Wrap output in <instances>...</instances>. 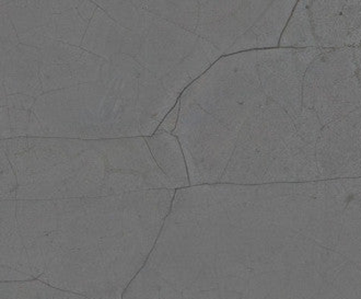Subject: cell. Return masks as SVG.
Returning a JSON list of instances; mask_svg holds the SVG:
<instances>
[{
  "label": "cell",
  "mask_w": 361,
  "mask_h": 299,
  "mask_svg": "<svg viewBox=\"0 0 361 299\" xmlns=\"http://www.w3.org/2000/svg\"><path fill=\"white\" fill-rule=\"evenodd\" d=\"M319 49L361 47V1H307Z\"/></svg>",
  "instance_id": "7"
},
{
  "label": "cell",
  "mask_w": 361,
  "mask_h": 299,
  "mask_svg": "<svg viewBox=\"0 0 361 299\" xmlns=\"http://www.w3.org/2000/svg\"><path fill=\"white\" fill-rule=\"evenodd\" d=\"M146 142L159 168L171 182L174 190L190 187L185 154L178 136L157 130Z\"/></svg>",
  "instance_id": "8"
},
{
  "label": "cell",
  "mask_w": 361,
  "mask_h": 299,
  "mask_svg": "<svg viewBox=\"0 0 361 299\" xmlns=\"http://www.w3.org/2000/svg\"><path fill=\"white\" fill-rule=\"evenodd\" d=\"M180 100H178L176 106L166 114V118L162 121L158 130H164V132L166 133H172V134H173V133L176 132V128H178V118H180Z\"/></svg>",
  "instance_id": "10"
},
{
  "label": "cell",
  "mask_w": 361,
  "mask_h": 299,
  "mask_svg": "<svg viewBox=\"0 0 361 299\" xmlns=\"http://www.w3.org/2000/svg\"><path fill=\"white\" fill-rule=\"evenodd\" d=\"M322 49L222 56L180 99L174 135L190 187L320 181L323 126L305 84Z\"/></svg>",
  "instance_id": "2"
},
{
  "label": "cell",
  "mask_w": 361,
  "mask_h": 299,
  "mask_svg": "<svg viewBox=\"0 0 361 299\" xmlns=\"http://www.w3.org/2000/svg\"><path fill=\"white\" fill-rule=\"evenodd\" d=\"M281 49H319L307 1H297L295 9L281 35Z\"/></svg>",
  "instance_id": "9"
},
{
  "label": "cell",
  "mask_w": 361,
  "mask_h": 299,
  "mask_svg": "<svg viewBox=\"0 0 361 299\" xmlns=\"http://www.w3.org/2000/svg\"><path fill=\"white\" fill-rule=\"evenodd\" d=\"M317 157L320 181L361 178V108L323 128Z\"/></svg>",
  "instance_id": "6"
},
{
  "label": "cell",
  "mask_w": 361,
  "mask_h": 299,
  "mask_svg": "<svg viewBox=\"0 0 361 299\" xmlns=\"http://www.w3.org/2000/svg\"><path fill=\"white\" fill-rule=\"evenodd\" d=\"M297 1H196L188 31L222 56L279 47Z\"/></svg>",
  "instance_id": "5"
},
{
  "label": "cell",
  "mask_w": 361,
  "mask_h": 299,
  "mask_svg": "<svg viewBox=\"0 0 361 299\" xmlns=\"http://www.w3.org/2000/svg\"><path fill=\"white\" fill-rule=\"evenodd\" d=\"M176 190L1 201V282L39 280L122 299L149 259Z\"/></svg>",
  "instance_id": "3"
},
{
  "label": "cell",
  "mask_w": 361,
  "mask_h": 299,
  "mask_svg": "<svg viewBox=\"0 0 361 299\" xmlns=\"http://www.w3.org/2000/svg\"><path fill=\"white\" fill-rule=\"evenodd\" d=\"M355 63H356L357 76L361 85V47L354 49Z\"/></svg>",
  "instance_id": "11"
},
{
  "label": "cell",
  "mask_w": 361,
  "mask_h": 299,
  "mask_svg": "<svg viewBox=\"0 0 361 299\" xmlns=\"http://www.w3.org/2000/svg\"><path fill=\"white\" fill-rule=\"evenodd\" d=\"M0 158L1 201L109 197L173 189L145 138H9L1 140Z\"/></svg>",
  "instance_id": "4"
},
{
  "label": "cell",
  "mask_w": 361,
  "mask_h": 299,
  "mask_svg": "<svg viewBox=\"0 0 361 299\" xmlns=\"http://www.w3.org/2000/svg\"><path fill=\"white\" fill-rule=\"evenodd\" d=\"M1 140L147 138L222 57L150 1H1Z\"/></svg>",
  "instance_id": "1"
}]
</instances>
